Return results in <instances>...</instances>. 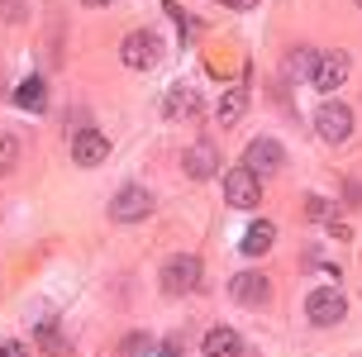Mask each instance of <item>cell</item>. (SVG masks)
Returning a JSON list of instances; mask_svg holds the SVG:
<instances>
[{
  "label": "cell",
  "instance_id": "6da1fadb",
  "mask_svg": "<svg viewBox=\"0 0 362 357\" xmlns=\"http://www.w3.org/2000/svg\"><path fill=\"white\" fill-rule=\"evenodd\" d=\"M224 200H229L234 210H257V200H262V177H253L248 167L224 172Z\"/></svg>",
  "mask_w": 362,
  "mask_h": 357
},
{
  "label": "cell",
  "instance_id": "7a4b0ae2",
  "mask_svg": "<svg viewBox=\"0 0 362 357\" xmlns=\"http://www.w3.org/2000/svg\"><path fill=\"white\" fill-rule=\"evenodd\" d=\"M119 57H124V67L148 71V67H158V57H163V43H158V34H153V29H134V34L124 38Z\"/></svg>",
  "mask_w": 362,
  "mask_h": 357
},
{
  "label": "cell",
  "instance_id": "3957f363",
  "mask_svg": "<svg viewBox=\"0 0 362 357\" xmlns=\"http://www.w3.org/2000/svg\"><path fill=\"white\" fill-rule=\"evenodd\" d=\"M348 71H353V57L344 53V48H334V53H320L315 57V71H310V81H315V86L325 90H339L348 81Z\"/></svg>",
  "mask_w": 362,
  "mask_h": 357
},
{
  "label": "cell",
  "instance_id": "277c9868",
  "mask_svg": "<svg viewBox=\"0 0 362 357\" xmlns=\"http://www.w3.org/2000/svg\"><path fill=\"white\" fill-rule=\"evenodd\" d=\"M315 134L325 143H344L353 134V110L339 105V100H325V105L315 110Z\"/></svg>",
  "mask_w": 362,
  "mask_h": 357
},
{
  "label": "cell",
  "instance_id": "5b68a950",
  "mask_svg": "<svg viewBox=\"0 0 362 357\" xmlns=\"http://www.w3.org/2000/svg\"><path fill=\"white\" fill-rule=\"evenodd\" d=\"M196 286H200V257H191V252L167 257V267H163V291L167 295H186V291H196Z\"/></svg>",
  "mask_w": 362,
  "mask_h": 357
},
{
  "label": "cell",
  "instance_id": "8992f818",
  "mask_svg": "<svg viewBox=\"0 0 362 357\" xmlns=\"http://www.w3.org/2000/svg\"><path fill=\"white\" fill-rule=\"evenodd\" d=\"M144 214H153V196H148L144 186H119L115 191V200H110V219L115 224H134Z\"/></svg>",
  "mask_w": 362,
  "mask_h": 357
},
{
  "label": "cell",
  "instance_id": "52a82bcc",
  "mask_svg": "<svg viewBox=\"0 0 362 357\" xmlns=\"http://www.w3.org/2000/svg\"><path fill=\"white\" fill-rule=\"evenodd\" d=\"M281 162H286V153H281V143H276V139H253V143H248V153H243V167H248L253 177L281 172Z\"/></svg>",
  "mask_w": 362,
  "mask_h": 357
},
{
  "label": "cell",
  "instance_id": "ba28073f",
  "mask_svg": "<svg viewBox=\"0 0 362 357\" xmlns=\"http://www.w3.org/2000/svg\"><path fill=\"white\" fill-rule=\"evenodd\" d=\"M229 295H234V305H248V310H257V305H267L272 281L262 276V271H238L234 281H229Z\"/></svg>",
  "mask_w": 362,
  "mask_h": 357
},
{
  "label": "cell",
  "instance_id": "9c48e42d",
  "mask_svg": "<svg viewBox=\"0 0 362 357\" xmlns=\"http://www.w3.org/2000/svg\"><path fill=\"white\" fill-rule=\"evenodd\" d=\"M344 310H348V300L339 295V291H315L305 300V315H310V324H320V329H329V324H339L344 320Z\"/></svg>",
  "mask_w": 362,
  "mask_h": 357
},
{
  "label": "cell",
  "instance_id": "30bf717a",
  "mask_svg": "<svg viewBox=\"0 0 362 357\" xmlns=\"http://www.w3.org/2000/svg\"><path fill=\"white\" fill-rule=\"evenodd\" d=\"M72 158H76V167H100L110 158V139L100 129H81L72 139Z\"/></svg>",
  "mask_w": 362,
  "mask_h": 357
},
{
  "label": "cell",
  "instance_id": "8fae6325",
  "mask_svg": "<svg viewBox=\"0 0 362 357\" xmlns=\"http://www.w3.org/2000/svg\"><path fill=\"white\" fill-rule=\"evenodd\" d=\"M205 357H243V339H238L229 324H215L205 334Z\"/></svg>",
  "mask_w": 362,
  "mask_h": 357
},
{
  "label": "cell",
  "instance_id": "7c38bea8",
  "mask_svg": "<svg viewBox=\"0 0 362 357\" xmlns=\"http://www.w3.org/2000/svg\"><path fill=\"white\" fill-rule=\"evenodd\" d=\"M167 115H172V119H196L200 115V90L196 86H172L167 90Z\"/></svg>",
  "mask_w": 362,
  "mask_h": 357
},
{
  "label": "cell",
  "instance_id": "4fadbf2b",
  "mask_svg": "<svg viewBox=\"0 0 362 357\" xmlns=\"http://www.w3.org/2000/svg\"><path fill=\"white\" fill-rule=\"evenodd\" d=\"M243 115H248V90H243V86L224 90V95H219V115H215V119H219L224 129H234Z\"/></svg>",
  "mask_w": 362,
  "mask_h": 357
},
{
  "label": "cell",
  "instance_id": "5bb4252c",
  "mask_svg": "<svg viewBox=\"0 0 362 357\" xmlns=\"http://www.w3.org/2000/svg\"><path fill=\"white\" fill-rule=\"evenodd\" d=\"M219 172V153L215 148H210V143H196V148H191V153H186V177H215Z\"/></svg>",
  "mask_w": 362,
  "mask_h": 357
},
{
  "label": "cell",
  "instance_id": "9a60e30c",
  "mask_svg": "<svg viewBox=\"0 0 362 357\" xmlns=\"http://www.w3.org/2000/svg\"><path fill=\"white\" fill-rule=\"evenodd\" d=\"M272 238H276V224H267V219H257L253 229L243 233V243H238V248H243V257H262V252L272 248Z\"/></svg>",
  "mask_w": 362,
  "mask_h": 357
},
{
  "label": "cell",
  "instance_id": "2e32d148",
  "mask_svg": "<svg viewBox=\"0 0 362 357\" xmlns=\"http://www.w3.org/2000/svg\"><path fill=\"white\" fill-rule=\"evenodd\" d=\"M15 100L29 110V115H38V110H43V100H48V90H43V81H38V76H29V81L15 90Z\"/></svg>",
  "mask_w": 362,
  "mask_h": 357
},
{
  "label": "cell",
  "instance_id": "e0dca14e",
  "mask_svg": "<svg viewBox=\"0 0 362 357\" xmlns=\"http://www.w3.org/2000/svg\"><path fill=\"white\" fill-rule=\"evenodd\" d=\"M15 167H19V139L0 129V177H10Z\"/></svg>",
  "mask_w": 362,
  "mask_h": 357
},
{
  "label": "cell",
  "instance_id": "ac0fdd59",
  "mask_svg": "<svg viewBox=\"0 0 362 357\" xmlns=\"http://www.w3.org/2000/svg\"><path fill=\"white\" fill-rule=\"evenodd\" d=\"M38 343H43V353H48V357H67V353H72V348L62 343V334H57V329H43V334H38Z\"/></svg>",
  "mask_w": 362,
  "mask_h": 357
},
{
  "label": "cell",
  "instance_id": "d6986e66",
  "mask_svg": "<svg viewBox=\"0 0 362 357\" xmlns=\"http://www.w3.org/2000/svg\"><path fill=\"white\" fill-rule=\"evenodd\" d=\"M124 357H153V339H144V334H129V339H124Z\"/></svg>",
  "mask_w": 362,
  "mask_h": 357
},
{
  "label": "cell",
  "instance_id": "ffe728a7",
  "mask_svg": "<svg viewBox=\"0 0 362 357\" xmlns=\"http://www.w3.org/2000/svg\"><path fill=\"white\" fill-rule=\"evenodd\" d=\"M291 71L310 76V71H315V53H310V48H296V53H291Z\"/></svg>",
  "mask_w": 362,
  "mask_h": 357
},
{
  "label": "cell",
  "instance_id": "44dd1931",
  "mask_svg": "<svg viewBox=\"0 0 362 357\" xmlns=\"http://www.w3.org/2000/svg\"><path fill=\"white\" fill-rule=\"evenodd\" d=\"M0 357H29L24 343H0Z\"/></svg>",
  "mask_w": 362,
  "mask_h": 357
},
{
  "label": "cell",
  "instance_id": "7402d4cb",
  "mask_svg": "<svg viewBox=\"0 0 362 357\" xmlns=\"http://www.w3.org/2000/svg\"><path fill=\"white\" fill-rule=\"evenodd\" d=\"M224 5H229V10H248L253 0H224Z\"/></svg>",
  "mask_w": 362,
  "mask_h": 357
},
{
  "label": "cell",
  "instance_id": "603a6c76",
  "mask_svg": "<svg viewBox=\"0 0 362 357\" xmlns=\"http://www.w3.org/2000/svg\"><path fill=\"white\" fill-rule=\"evenodd\" d=\"M81 5H115V0H81Z\"/></svg>",
  "mask_w": 362,
  "mask_h": 357
},
{
  "label": "cell",
  "instance_id": "cb8c5ba5",
  "mask_svg": "<svg viewBox=\"0 0 362 357\" xmlns=\"http://www.w3.org/2000/svg\"><path fill=\"white\" fill-rule=\"evenodd\" d=\"M353 5H362V0H353Z\"/></svg>",
  "mask_w": 362,
  "mask_h": 357
}]
</instances>
